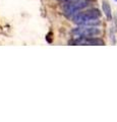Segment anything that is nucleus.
Listing matches in <instances>:
<instances>
[{"instance_id":"1","label":"nucleus","mask_w":117,"mask_h":122,"mask_svg":"<svg viewBox=\"0 0 117 122\" xmlns=\"http://www.w3.org/2000/svg\"><path fill=\"white\" fill-rule=\"evenodd\" d=\"M101 12L97 8L81 10L75 13L71 20L77 25H100Z\"/></svg>"},{"instance_id":"2","label":"nucleus","mask_w":117,"mask_h":122,"mask_svg":"<svg viewBox=\"0 0 117 122\" xmlns=\"http://www.w3.org/2000/svg\"><path fill=\"white\" fill-rule=\"evenodd\" d=\"M91 4H93L92 0H74L71 2H66L62 7L63 13L68 18H71L75 13H77L81 10H84Z\"/></svg>"},{"instance_id":"3","label":"nucleus","mask_w":117,"mask_h":122,"mask_svg":"<svg viewBox=\"0 0 117 122\" xmlns=\"http://www.w3.org/2000/svg\"><path fill=\"white\" fill-rule=\"evenodd\" d=\"M74 38H93L99 37L102 34V30L99 25H77L71 30Z\"/></svg>"},{"instance_id":"4","label":"nucleus","mask_w":117,"mask_h":122,"mask_svg":"<svg viewBox=\"0 0 117 122\" xmlns=\"http://www.w3.org/2000/svg\"><path fill=\"white\" fill-rule=\"evenodd\" d=\"M71 45H81V46H101L104 45L105 42L100 39L99 37H93V38H74L73 40L69 42Z\"/></svg>"},{"instance_id":"5","label":"nucleus","mask_w":117,"mask_h":122,"mask_svg":"<svg viewBox=\"0 0 117 122\" xmlns=\"http://www.w3.org/2000/svg\"><path fill=\"white\" fill-rule=\"evenodd\" d=\"M102 11H103L104 15L106 16L108 20H112V10H111V6L109 4V2L107 0H103L102 1Z\"/></svg>"},{"instance_id":"6","label":"nucleus","mask_w":117,"mask_h":122,"mask_svg":"<svg viewBox=\"0 0 117 122\" xmlns=\"http://www.w3.org/2000/svg\"><path fill=\"white\" fill-rule=\"evenodd\" d=\"M59 2H63V3H66V2H71V1H74V0H57Z\"/></svg>"},{"instance_id":"7","label":"nucleus","mask_w":117,"mask_h":122,"mask_svg":"<svg viewBox=\"0 0 117 122\" xmlns=\"http://www.w3.org/2000/svg\"><path fill=\"white\" fill-rule=\"evenodd\" d=\"M114 24H115V26H116V30H117V14L115 15V20H114Z\"/></svg>"},{"instance_id":"8","label":"nucleus","mask_w":117,"mask_h":122,"mask_svg":"<svg viewBox=\"0 0 117 122\" xmlns=\"http://www.w3.org/2000/svg\"><path fill=\"white\" fill-rule=\"evenodd\" d=\"M114 1H116V2H117V0H114Z\"/></svg>"}]
</instances>
